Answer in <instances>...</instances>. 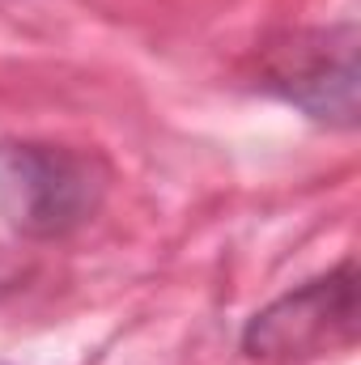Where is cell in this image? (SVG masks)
Instances as JSON below:
<instances>
[{
    "label": "cell",
    "mask_w": 361,
    "mask_h": 365,
    "mask_svg": "<svg viewBox=\"0 0 361 365\" xmlns=\"http://www.w3.org/2000/svg\"><path fill=\"white\" fill-rule=\"evenodd\" d=\"M106 195V166L43 140H0V217L26 238L81 230Z\"/></svg>",
    "instance_id": "cell-1"
},
{
    "label": "cell",
    "mask_w": 361,
    "mask_h": 365,
    "mask_svg": "<svg viewBox=\"0 0 361 365\" xmlns=\"http://www.w3.org/2000/svg\"><path fill=\"white\" fill-rule=\"evenodd\" d=\"M272 90L323 123H357V30L298 34L268 73Z\"/></svg>",
    "instance_id": "cell-3"
},
{
    "label": "cell",
    "mask_w": 361,
    "mask_h": 365,
    "mask_svg": "<svg viewBox=\"0 0 361 365\" xmlns=\"http://www.w3.org/2000/svg\"><path fill=\"white\" fill-rule=\"evenodd\" d=\"M353 336H357V272L353 264H340L336 272L306 280L302 289L260 310L243 331V349L255 361H306L319 353L349 349Z\"/></svg>",
    "instance_id": "cell-2"
}]
</instances>
